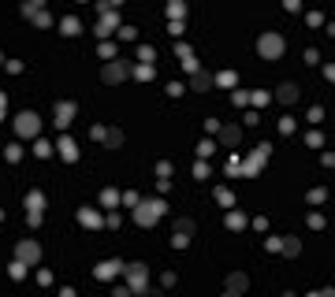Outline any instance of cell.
Returning <instances> with one entry per match:
<instances>
[{"label":"cell","instance_id":"obj_23","mask_svg":"<svg viewBox=\"0 0 335 297\" xmlns=\"http://www.w3.org/2000/svg\"><path fill=\"white\" fill-rule=\"evenodd\" d=\"M19 156H23V145H19V141H12V145L4 149V160H8V164H19Z\"/></svg>","mask_w":335,"mask_h":297},{"label":"cell","instance_id":"obj_11","mask_svg":"<svg viewBox=\"0 0 335 297\" xmlns=\"http://www.w3.org/2000/svg\"><path fill=\"white\" fill-rule=\"evenodd\" d=\"M298 97H302V89H298L294 82H283V85H280V93H276V101H283V104H294Z\"/></svg>","mask_w":335,"mask_h":297},{"label":"cell","instance_id":"obj_30","mask_svg":"<svg viewBox=\"0 0 335 297\" xmlns=\"http://www.w3.org/2000/svg\"><path fill=\"white\" fill-rule=\"evenodd\" d=\"M216 82H220V85H235L238 78H235V71H220V74H216Z\"/></svg>","mask_w":335,"mask_h":297},{"label":"cell","instance_id":"obj_5","mask_svg":"<svg viewBox=\"0 0 335 297\" xmlns=\"http://www.w3.org/2000/svg\"><path fill=\"white\" fill-rule=\"evenodd\" d=\"M123 271H127L130 293H142V290H149V267H146V264H123Z\"/></svg>","mask_w":335,"mask_h":297},{"label":"cell","instance_id":"obj_19","mask_svg":"<svg viewBox=\"0 0 335 297\" xmlns=\"http://www.w3.org/2000/svg\"><path fill=\"white\" fill-rule=\"evenodd\" d=\"M130 74H134L138 82H149V78H153L157 71H153V63H138V67H130Z\"/></svg>","mask_w":335,"mask_h":297},{"label":"cell","instance_id":"obj_17","mask_svg":"<svg viewBox=\"0 0 335 297\" xmlns=\"http://www.w3.org/2000/svg\"><path fill=\"white\" fill-rule=\"evenodd\" d=\"M60 34H63V37H75V34H82V23H79L75 15H67L63 23H60Z\"/></svg>","mask_w":335,"mask_h":297},{"label":"cell","instance_id":"obj_22","mask_svg":"<svg viewBox=\"0 0 335 297\" xmlns=\"http://www.w3.org/2000/svg\"><path fill=\"white\" fill-rule=\"evenodd\" d=\"M280 249H283L287 256H298L302 253V242H298V238H287V242H280Z\"/></svg>","mask_w":335,"mask_h":297},{"label":"cell","instance_id":"obj_4","mask_svg":"<svg viewBox=\"0 0 335 297\" xmlns=\"http://www.w3.org/2000/svg\"><path fill=\"white\" fill-rule=\"evenodd\" d=\"M15 134L19 138H37V134H41V116H37V112H19L15 116Z\"/></svg>","mask_w":335,"mask_h":297},{"label":"cell","instance_id":"obj_44","mask_svg":"<svg viewBox=\"0 0 335 297\" xmlns=\"http://www.w3.org/2000/svg\"><path fill=\"white\" fill-rule=\"evenodd\" d=\"M112 297H130V286H119V290L112 293Z\"/></svg>","mask_w":335,"mask_h":297},{"label":"cell","instance_id":"obj_29","mask_svg":"<svg viewBox=\"0 0 335 297\" xmlns=\"http://www.w3.org/2000/svg\"><path fill=\"white\" fill-rule=\"evenodd\" d=\"M8 275H12V279H23V275H26V264H23V260H15L12 267H8Z\"/></svg>","mask_w":335,"mask_h":297},{"label":"cell","instance_id":"obj_13","mask_svg":"<svg viewBox=\"0 0 335 297\" xmlns=\"http://www.w3.org/2000/svg\"><path fill=\"white\" fill-rule=\"evenodd\" d=\"M209 85H213V74H205V71H194V78H190V89H197V93H205Z\"/></svg>","mask_w":335,"mask_h":297},{"label":"cell","instance_id":"obj_31","mask_svg":"<svg viewBox=\"0 0 335 297\" xmlns=\"http://www.w3.org/2000/svg\"><path fill=\"white\" fill-rule=\"evenodd\" d=\"M104 60H116V45H108V41H101V49H97Z\"/></svg>","mask_w":335,"mask_h":297},{"label":"cell","instance_id":"obj_15","mask_svg":"<svg viewBox=\"0 0 335 297\" xmlns=\"http://www.w3.org/2000/svg\"><path fill=\"white\" fill-rule=\"evenodd\" d=\"M220 141H224V145H238V141H242V130H238V127H224V130H220Z\"/></svg>","mask_w":335,"mask_h":297},{"label":"cell","instance_id":"obj_25","mask_svg":"<svg viewBox=\"0 0 335 297\" xmlns=\"http://www.w3.org/2000/svg\"><path fill=\"white\" fill-rule=\"evenodd\" d=\"M216 201H220L224 208H235V193H231V189H224V186L216 189Z\"/></svg>","mask_w":335,"mask_h":297},{"label":"cell","instance_id":"obj_1","mask_svg":"<svg viewBox=\"0 0 335 297\" xmlns=\"http://www.w3.org/2000/svg\"><path fill=\"white\" fill-rule=\"evenodd\" d=\"M164 212H168V205H164L160 197H153V201H138V205L130 208V219H134L138 227H153Z\"/></svg>","mask_w":335,"mask_h":297},{"label":"cell","instance_id":"obj_28","mask_svg":"<svg viewBox=\"0 0 335 297\" xmlns=\"http://www.w3.org/2000/svg\"><path fill=\"white\" fill-rule=\"evenodd\" d=\"M34 152H37V156H52V145H49V141H41V138H37V145H34Z\"/></svg>","mask_w":335,"mask_h":297},{"label":"cell","instance_id":"obj_37","mask_svg":"<svg viewBox=\"0 0 335 297\" xmlns=\"http://www.w3.org/2000/svg\"><path fill=\"white\" fill-rule=\"evenodd\" d=\"M186 242H190V234H175V238H171V245H175V249H186Z\"/></svg>","mask_w":335,"mask_h":297},{"label":"cell","instance_id":"obj_6","mask_svg":"<svg viewBox=\"0 0 335 297\" xmlns=\"http://www.w3.org/2000/svg\"><path fill=\"white\" fill-rule=\"evenodd\" d=\"M101 78L104 82H127L130 78V63L127 60H119V56H116V60H108V63H104V71H101Z\"/></svg>","mask_w":335,"mask_h":297},{"label":"cell","instance_id":"obj_42","mask_svg":"<svg viewBox=\"0 0 335 297\" xmlns=\"http://www.w3.org/2000/svg\"><path fill=\"white\" fill-rule=\"evenodd\" d=\"M283 8L287 12H302V0H283Z\"/></svg>","mask_w":335,"mask_h":297},{"label":"cell","instance_id":"obj_10","mask_svg":"<svg viewBox=\"0 0 335 297\" xmlns=\"http://www.w3.org/2000/svg\"><path fill=\"white\" fill-rule=\"evenodd\" d=\"M112 30H119V15L116 12H104L97 23V37H112Z\"/></svg>","mask_w":335,"mask_h":297},{"label":"cell","instance_id":"obj_16","mask_svg":"<svg viewBox=\"0 0 335 297\" xmlns=\"http://www.w3.org/2000/svg\"><path fill=\"white\" fill-rule=\"evenodd\" d=\"M79 223H86V227H101L104 219H101L97 208H82V212H79Z\"/></svg>","mask_w":335,"mask_h":297},{"label":"cell","instance_id":"obj_27","mask_svg":"<svg viewBox=\"0 0 335 297\" xmlns=\"http://www.w3.org/2000/svg\"><path fill=\"white\" fill-rule=\"evenodd\" d=\"M30 19H34V26H52V15L49 12H34Z\"/></svg>","mask_w":335,"mask_h":297},{"label":"cell","instance_id":"obj_43","mask_svg":"<svg viewBox=\"0 0 335 297\" xmlns=\"http://www.w3.org/2000/svg\"><path fill=\"white\" fill-rule=\"evenodd\" d=\"M4 112H8V93L0 89V119H4Z\"/></svg>","mask_w":335,"mask_h":297},{"label":"cell","instance_id":"obj_9","mask_svg":"<svg viewBox=\"0 0 335 297\" xmlns=\"http://www.w3.org/2000/svg\"><path fill=\"white\" fill-rule=\"evenodd\" d=\"M119 271H123V260H116V256H112V260H101V264H97V271H93V275H97L101 282H112V279H116Z\"/></svg>","mask_w":335,"mask_h":297},{"label":"cell","instance_id":"obj_12","mask_svg":"<svg viewBox=\"0 0 335 297\" xmlns=\"http://www.w3.org/2000/svg\"><path fill=\"white\" fill-rule=\"evenodd\" d=\"M56 152H60V156L67 160V164H75V160H79V145H75L71 138H60V145H56Z\"/></svg>","mask_w":335,"mask_h":297},{"label":"cell","instance_id":"obj_33","mask_svg":"<svg viewBox=\"0 0 335 297\" xmlns=\"http://www.w3.org/2000/svg\"><path fill=\"white\" fill-rule=\"evenodd\" d=\"M213 152H216L213 141H201V145H197V156H213Z\"/></svg>","mask_w":335,"mask_h":297},{"label":"cell","instance_id":"obj_46","mask_svg":"<svg viewBox=\"0 0 335 297\" xmlns=\"http://www.w3.org/2000/svg\"><path fill=\"white\" fill-rule=\"evenodd\" d=\"M224 297H242V293H235V290H227V293H224Z\"/></svg>","mask_w":335,"mask_h":297},{"label":"cell","instance_id":"obj_41","mask_svg":"<svg viewBox=\"0 0 335 297\" xmlns=\"http://www.w3.org/2000/svg\"><path fill=\"white\" fill-rule=\"evenodd\" d=\"M280 130H283V134H291V130H294V119H291V116L280 119Z\"/></svg>","mask_w":335,"mask_h":297},{"label":"cell","instance_id":"obj_38","mask_svg":"<svg viewBox=\"0 0 335 297\" xmlns=\"http://www.w3.org/2000/svg\"><path fill=\"white\" fill-rule=\"evenodd\" d=\"M119 201H123V205H127V208H134V205H138V201H142V197H138V193H123Z\"/></svg>","mask_w":335,"mask_h":297},{"label":"cell","instance_id":"obj_8","mask_svg":"<svg viewBox=\"0 0 335 297\" xmlns=\"http://www.w3.org/2000/svg\"><path fill=\"white\" fill-rule=\"evenodd\" d=\"M75 116H79V104H75V101H60V104H56V119H52V123H56L60 130H67Z\"/></svg>","mask_w":335,"mask_h":297},{"label":"cell","instance_id":"obj_3","mask_svg":"<svg viewBox=\"0 0 335 297\" xmlns=\"http://www.w3.org/2000/svg\"><path fill=\"white\" fill-rule=\"evenodd\" d=\"M268 156H272V145H268V141H261V145H257V149L250 152V160H246V164H238V171H242L246 178H253L257 171H261V167L268 164Z\"/></svg>","mask_w":335,"mask_h":297},{"label":"cell","instance_id":"obj_35","mask_svg":"<svg viewBox=\"0 0 335 297\" xmlns=\"http://www.w3.org/2000/svg\"><path fill=\"white\" fill-rule=\"evenodd\" d=\"M175 227H179V234H194V223H190V219H179Z\"/></svg>","mask_w":335,"mask_h":297},{"label":"cell","instance_id":"obj_24","mask_svg":"<svg viewBox=\"0 0 335 297\" xmlns=\"http://www.w3.org/2000/svg\"><path fill=\"white\" fill-rule=\"evenodd\" d=\"M101 205L104 208H116L119 205V193H116V189H101Z\"/></svg>","mask_w":335,"mask_h":297},{"label":"cell","instance_id":"obj_26","mask_svg":"<svg viewBox=\"0 0 335 297\" xmlns=\"http://www.w3.org/2000/svg\"><path fill=\"white\" fill-rule=\"evenodd\" d=\"M104 141H108V149H119L123 145V130H104Z\"/></svg>","mask_w":335,"mask_h":297},{"label":"cell","instance_id":"obj_2","mask_svg":"<svg viewBox=\"0 0 335 297\" xmlns=\"http://www.w3.org/2000/svg\"><path fill=\"white\" fill-rule=\"evenodd\" d=\"M257 52H261V60H283V52H287L283 34H276V30L261 34V37H257Z\"/></svg>","mask_w":335,"mask_h":297},{"label":"cell","instance_id":"obj_36","mask_svg":"<svg viewBox=\"0 0 335 297\" xmlns=\"http://www.w3.org/2000/svg\"><path fill=\"white\" fill-rule=\"evenodd\" d=\"M157 175H160V178L171 175V164H168V160H160V164H157Z\"/></svg>","mask_w":335,"mask_h":297},{"label":"cell","instance_id":"obj_7","mask_svg":"<svg viewBox=\"0 0 335 297\" xmlns=\"http://www.w3.org/2000/svg\"><path fill=\"white\" fill-rule=\"evenodd\" d=\"M15 260H23L26 267H34L37 260H41V245H37L34 238H23V242L15 245Z\"/></svg>","mask_w":335,"mask_h":297},{"label":"cell","instance_id":"obj_14","mask_svg":"<svg viewBox=\"0 0 335 297\" xmlns=\"http://www.w3.org/2000/svg\"><path fill=\"white\" fill-rule=\"evenodd\" d=\"M246 286H250V279H246V275H242V271H231V275H227V290H235V293H242V290H246Z\"/></svg>","mask_w":335,"mask_h":297},{"label":"cell","instance_id":"obj_21","mask_svg":"<svg viewBox=\"0 0 335 297\" xmlns=\"http://www.w3.org/2000/svg\"><path fill=\"white\" fill-rule=\"evenodd\" d=\"M186 15V4L183 0H168V19H183Z\"/></svg>","mask_w":335,"mask_h":297},{"label":"cell","instance_id":"obj_39","mask_svg":"<svg viewBox=\"0 0 335 297\" xmlns=\"http://www.w3.org/2000/svg\"><path fill=\"white\" fill-rule=\"evenodd\" d=\"M224 171H227V175H238V160L231 156V160H227V164H224Z\"/></svg>","mask_w":335,"mask_h":297},{"label":"cell","instance_id":"obj_40","mask_svg":"<svg viewBox=\"0 0 335 297\" xmlns=\"http://www.w3.org/2000/svg\"><path fill=\"white\" fill-rule=\"evenodd\" d=\"M250 101H253V104H261V108H264V104H268V101H272V97H268V93H253V97H250Z\"/></svg>","mask_w":335,"mask_h":297},{"label":"cell","instance_id":"obj_34","mask_svg":"<svg viewBox=\"0 0 335 297\" xmlns=\"http://www.w3.org/2000/svg\"><path fill=\"white\" fill-rule=\"evenodd\" d=\"M194 178L201 182V178H209V164H201V160H197V167H194Z\"/></svg>","mask_w":335,"mask_h":297},{"label":"cell","instance_id":"obj_32","mask_svg":"<svg viewBox=\"0 0 335 297\" xmlns=\"http://www.w3.org/2000/svg\"><path fill=\"white\" fill-rule=\"evenodd\" d=\"M138 60H142V63H153V45H142V49H138Z\"/></svg>","mask_w":335,"mask_h":297},{"label":"cell","instance_id":"obj_45","mask_svg":"<svg viewBox=\"0 0 335 297\" xmlns=\"http://www.w3.org/2000/svg\"><path fill=\"white\" fill-rule=\"evenodd\" d=\"M142 297H164L160 290H142Z\"/></svg>","mask_w":335,"mask_h":297},{"label":"cell","instance_id":"obj_18","mask_svg":"<svg viewBox=\"0 0 335 297\" xmlns=\"http://www.w3.org/2000/svg\"><path fill=\"white\" fill-rule=\"evenodd\" d=\"M246 223H250V219H246V212H238V208H231V212H227V227H231V231H242Z\"/></svg>","mask_w":335,"mask_h":297},{"label":"cell","instance_id":"obj_20","mask_svg":"<svg viewBox=\"0 0 335 297\" xmlns=\"http://www.w3.org/2000/svg\"><path fill=\"white\" fill-rule=\"evenodd\" d=\"M26 208H30V212H41V208H45V193H41V189L26 193Z\"/></svg>","mask_w":335,"mask_h":297},{"label":"cell","instance_id":"obj_47","mask_svg":"<svg viewBox=\"0 0 335 297\" xmlns=\"http://www.w3.org/2000/svg\"><path fill=\"white\" fill-rule=\"evenodd\" d=\"M0 63H4V56H0Z\"/></svg>","mask_w":335,"mask_h":297}]
</instances>
